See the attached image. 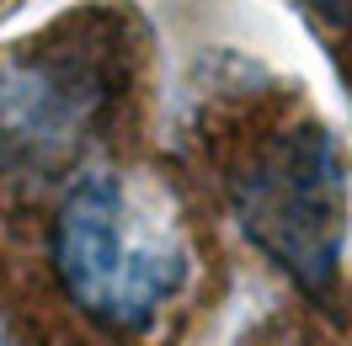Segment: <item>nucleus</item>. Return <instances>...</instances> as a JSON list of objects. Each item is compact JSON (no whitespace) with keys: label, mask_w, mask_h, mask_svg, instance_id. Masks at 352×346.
I'll list each match as a JSON object with an SVG mask.
<instances>
[{"label":"nucleus","mask_w":352,"mask_h":346,"mask_svg":"<svg viewBox=\"0 0 352 346\" xmlns=\"http://www.w3.org/2000/svg\"><path fill=\"white\" fill-rule=\"evenodd\" d=\"M38 272L91 341L160 346L198 303L203 240L166 176L96 160L48 192Z\"/></svg>","instance_id":"nucleus-1"},{"label":"nucleus","mask_w":352,"mask_h":346,"mask_svg":"<svg viewBox=\"0 0 352 346\" xmlns=\"http://www.w3.org/2000/svg\"><path fill=\"white\" fill-rule=\"evenodd\" d=\"M208 160L251 251L326 309L347 251V160L336 133L288 96H251L214 133Z\"/></svg>","instance_id":"nucleus-2"},{"label":"nucleus","mask_w":352,"mask_h":346,"mask_svg":"<svg viewBox=\"0 0 352 346\" xmlns=\"http://www.w3.org/2000/svg\"><path fill=\"white\" fill-rule=\"evenodd\" d=\"M139 38L118 11H75L0 59V192H54L129 128Z\"/></svg>","instance_id":"nucleus-3"},{"label":"nucleus","mask_w":352,"mask_h":346,"mask_svg":"<svg viewBox=\"0 0 352 346\" xmlns=\"http://www.w3.org/2000/svg\"><path fill=\"white\" fill-rule=\"evenodd\" d=\"M294 5L305 11L309 27L331 43V54H336V48H352V0H294Z\"/></svg>","instance_id":"nucleus-4"},{"label":"nucleus","mask_w":352,"mask_h":346,"mask_svg":"<svg viewBox=\"0 0 352 346\" xmlns=\"http://www.w3.org/2000/svg\"><path fill=\"white\" fill-rule=\"evenodd\" d=\"M251 346H309V341H305V330H278V336H262Z\"/></svg>","instance_id":"nucleus-5"}]
</instances>
